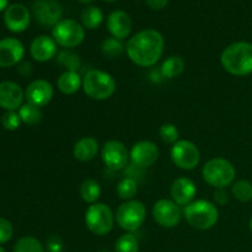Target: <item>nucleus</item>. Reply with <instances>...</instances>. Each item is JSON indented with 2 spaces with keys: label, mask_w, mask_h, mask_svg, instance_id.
Returning <instances> with one entry per match:
<instances>
[{
  "label": "nucleus",
  "mask_w": 252,
  "mask_h": 252,
  "mask_svg": "<svg viewBox=\"0 0 252 252\" xmlns=\"http://www.w3.org/2000/svg\"><path fill=\"white\" fill-rule=\"evenodd\" d=\"M164 37L154 29L142 30L130 37L126 44L128 58L142 68L155 65L164 54Z\"/></svg>",
  "instance_id": "1"
},
{
  "label": "nucleus",
  "mask_w": 252,
  "mask_h": 252,
  "mask_svg": "<svg viewBox=\"0 0 252 252\" xmlns=\"http://www.w3.org/2000/svg\"><path fill=\"white\" fill-rule=\"evenodd\" d=\"M224 70L234 76H248L252 74V43L245 41L229 44L220 54Z\"/></svg>",
  "instance_id": "2"
},
{
  "label": "nucleus",
  "mask_w": 252,
  "mask_h": 252,
  "mask_svg": "<svg viewBox=\"0 0 252 252\" xmlns=\"http://www.w3.org/2000/svg\"><path fill=\"white\" fill-rule=\"evenodd\" d=\"M184 216L189 226L197 230H208L218 223L219 209L208 199H196L185 207Z\"/></svg>",
  "instance_id": "3"
},
{
  "label": "nucleus",
  "mask_w": 252,
  "mask_h": 252,
  "mask_svg": "<svg viewBox=\"0 0 252 252\" xmlns=\"http://www.w3.org/2000/svg\"><path fill=\"white\" fill-rule=\"evenodd\" d=\"M117 89L115 78L107 71L91 69L83 78V90L89 98L105 101L112 97Z\"/></svg>",
  "instance_id": "4"
},
{
  "label": "nucleus",
  "mask_w": 252,
  "mask_h": 252,
  "mask_svg": "<svg viewBox=\"0 0 252 252\" xmlns=\"http://www.w3.org/2000/svg\"><path fill=\"white\" fill-rule=\"evenodd\" d=\"M235 166L224 158H213L208 160L202 169L203 180L216 189L231 186L235 181Z\"/></svg>",
  "instance_id": "5"
},
{
  "label": "nucleus",
  "mask_w": 252,
  "mask_h": 252,
  "mask_svg": "<svg viewBox=\"0 0 252 252\" xmlns=\"http://www.w3.org/2000/svg\"><path fill=\"white\" fill-rule=\"evenodd\" d=\"M116 217L110 206L101 202L90 204L85 212L86 228L97 236L107 235L113 229Z\"/></svg>",
  "instance_id": "6"
},
{
  "label": "nucleus",
  "mask_w": 252,
  "mask_h": 252,
  "mask_svg": "<svg viewBox=\"0 0 252 252\" xmlns=\"http://www.w3.org/2000/svg\"><path fill=\"white\" fill-rule=\"evenodd\" d=\"M116 223L127 233H134L147 219V208L138 199L123 202L115 213Z\"/></svg>",
  "instance_id": "7"
},
{
  "label": "nucleus",
  "mask_w": 252,
  "mask_h": 252,
  "mask_svg": "<svg viewBox=\"0 0 252 252\" xmlns=\"http://www.w3.org/2000/svg\"><path fill=\"white\" fill-rule=\"evenodd\" d=\"M52 37L63 48H75L85 39V29L76 20L62 19L52 29Z\"/></svg>",
  "instance_id": "8"
},
{
  "label": "nucleus",
  "mask_w": 252,
  "mask_h": 252,
  "mask_svg": "<svg viewBox=\"0 0 252 252\" xmlns=\"http://www.w3.org/2000/svg\"><path fill=\"white\" fill-rule=\"evenodd\" d=\"M170 157L179 169L186 171L196 169L201 162V152L191 140L182 139L175 143L170 150Z\"/></svg>",
  "instance_id": "9"
},
{
  "label": "nucleus",
  "mask_w": 252,
  "mask_h": 252,
  "mask_svg": "<svg viewBox=\"0 0 252 252\" xmlns=\"http://www.w3.org/2000/svg\"><path fill=\"white\" fill-rule=\"evenodd\" d=\"M101 159L107 169L120 171L130 161L129 150L120 140H108L101 149Z\"/></svg>",
  "instance_id": "10"
},
{
  "label": "nucleus",
  "mask_w": 252,
  "mask_h": 252,
  "mask_svg": "<svg viewBox=\"0 0 252 252\" xmlns=\"http://www.w3.org/2000/svg\"><path fill=\"white\" fill-rule=\"evenodd\" d=\"M181 208L172 199H159L153 207V218L161 228H175L181 221Z\"/></svg>",
  "instance_id": "11"
},
{
  "label": "nucleus",
  "mask_w": 252,
  "mask_h": 252,
  "mask_svg": "<svg viewBox=\"0 0 252 252\" xmlns=\"http://www.w3.org/2000/svg\"><path fill=\"white\" fill-rule=\"evenodd\" d=\"M32 14L43 27H54L63 16V9L57 0H36L32 4Z\"/></svg>",
  "instance_id": "12"
},
{
  "label": "nucleus",
  "mask_w": 252,
  "mask_h": 252,
  "mask_svg": "<svg viewBox=\"0 0 252 252\" xmlns=\"http://www.w3.org/2000/svg\"><path fill=\"white\" fill-rule=\"evenodd\" d=\"M160 150L152 140H140L132 147L129 152L130 161L139 169H148L158 161Z\"/></svg>",
  "instance_id": "13"
},
{
  "label": "nucleus",
  "mask_w": 252,
  "mask_h": 252,
  "mask_svg": "<svg viewBox=\"0 0 252 252\" xmlns=\"http://www.w3.org/2000/svg\"><path fill=\"white\" fill-rule=\"evenodd\" d=\"M54 96V88L44 79H36L27 85L25 90V98L31 105L44 107L52 101Z\"/></svg>",
  "instance_id": "14"
},
{
  "label": "nucleus",
  "mask_w": 252,
  "mask_h": 252,
  "mask_svg": "<svg viewBox=\"0 0 252 252\" xmlns=\"http://www.w3.org/2000/svg\"><path fill=\"white\" fill-rule=\"evenodd\" d=\"M4 24L6 29L14 33L24 32L31 24V12L25 5L19 2L9 5L5 10Z\"/></svg>",
  "instance_id": "15"
},
{
  "label": "nucleus",
  "mask_w": 252,
  "mask_h": 252,
  "mask_svg": "<svg viewBox=\"0 0 252 252\" xmlns=\"http://www.w3.org/2000/svg\"><path fill=\"white\" fill-rule=\"evenodd\" d=\"M25 47L20 39L15 37H5L0 39V68H11L22 61Z\"/></svg>",
  "instance_id": "16"
},
{
  "label": "nucleus",
  "mask_w": 252,
  "mask_h": 252,
  "mask_svg": "<svg viewBox=\"0 0 252 252\" xmlns=\"http://www.w3.org/2000/svg\"><path fill=\"white\" fill-rule=\"evenodd\" d=\"M24 98L25 93L19 84L14 81L0 83V107L6 111L20 110Z\"/></svg>",
  "instance_id": "17"
},
{
  "label": "nucleus",
  "mask_w": 252,
  "mask_h": 252,
  "mask_svg": "<svg viewBox=\"0 0 252 252\" xmlns=\"http://www.w3.org/2000/svg\"><path fill=\"white\" fill-rule=\"evenodd\" d=\"M197 193V187L193 180L189 177H179L175 180L170 189L172 201L179 206H189L191 202L194 201Z\"/></svg>",
  "instance_id": "18"
},
{
  "label": "nucleus",
  "mask_w": 252,
  "mask_h": 252,
  "mask_svg": "<svg viewBox=\"0 0 252 252\" xmlns=\"http://www.w3.org/2000/svg\"><path fill=\"white\" fill-rule=\"evenodd\" d=\"M57 42L54 41L53 37H49L47 34H41L37 36L30 46V54L32 58L39 63H46L51 61L57 56Z\"/></svg>",
  "instance_id": "19"
},
{
  "label": "nucleus",
  "mask_w": 252,
  "mask_h": 252,
  "mask_svg": "<svg viewBox=\"0 0 252 252\" xmlns=\"http://www.w3.org/2000/svg\"><path fill=\"white\" fill-rule=\"evenodd\" d=\"M132 19L123 10H115L108 15L107 30L111 36L115 38L120 39V41L127 38L132 32Z\"/></svg>",
  "instance_id": "20"
},
{
  "label": "nucleus",
  "mask_w": 252,
  "mask_h": 252,
  "mask_svg": "<svg viewBox=\"0 0 252 252\" xmlns=\"http://www.w3.org/2000/svg\"><path fill=\"white\" fill-rule=\"evenodd\" d=\"M98 150H100V145H98L97 139L94 137H84L74 144L73 155L79 161L88 162L95 159Z\"/></svg>",
  "instance_id": "21"
},
{
  "label": "nucleus",
  "mask_w": 252,
  "mask_h": 252,
  "mask_svg": "<svg viewBox=\"0 0 252 252\" xmlns=\"http://www.w3.org/2000/svg\"><path fill=\"white\" fill-rule=\"evenodd\" d=\"M57 88L63 95H74L83 89V78L78 71L65 70L59 75L57 80Z\"/></svg>",
  "instance_id": "22"
},
{
  "label": "nucleus",
  "mask_w": 252,
  "mask_h": 252,
  "mask_svg": "<svg viewBox=\"0 0 252 252\" xmlns=\"http://www.w3.org/2000/svg\"><path fill=\"white\" fill-rule=\"evenodd\" d=\"M101 185L98 184L96 180L88 179L85 181L81 182L80 187H79V193L83 201L88 204H94L98 201L101 197Z\"/></svg>",
  "instance_id": "23"
},
{
  "label": "nucleus",
  "mask_w": 252,
  "mask_h": 252,
  "mask_svg": "<svg viewBox=\"0 0 252 252\" xmlns=\"http://www.w3.org/2000/svg\"><path fill=\"white\" fill-rule=\"evenodd\" d=\"M185 63L184 59L180 56H171L167 59H165L164 63L161 65V74L164 78L174 79L181 75L185 70Z\"/></svg>",
  "instance_id": "24"
},
{
  "label": "nucleus",
  "mask_w": 252,
  "mask_h": 252,
  "mask_svg": "<svg viewBox=\"0 0 252 252\" xmlns=\"http://www.w3.org/2000/svg\"><path fill=\"white\" fill-rule=\"evenodd\" d=\"M103 21V12L97 6H88L81 12V25L84 29L96 30Z\"/></svg>",
  "instance_id": "25"
},
{
  "label": "nucleus",
  "mask_w": 252,
  "mask_h": 252,
  "mask_svg": "<svg viewBox=\"0 0 252 252\" xmlns=\"http://www.w3.org/2000/svg\"><path fill=\"white\" fill-rule=\"evenodd\" d=\"M20 118H21L22 122L25 125L29 126H34L38 125L42 121V117H43V113H42V110L37 106L31 105V103L26 102L20 107L19 110Z\"/></svg>",
  "instance_id": "26"
},
{
  "label": "nucleus",
  "mask_w": 252,
  "mask_h": 252,
  "mask_svg": "<svg viewBox=\"0 0 252 252\" xmlns=\"http://www.w3.org/2000/svg\"><path fill=\"white\" fill-rule=\"evenodd\" d=\"M231 194L236 201L248 203L252 201V184L248 180H238L231 185Z\"/></svg>",
  "instance_id": "27"
},
{
  "label": "nucleus",
  "mask_w": 252,
  "mask_h": 252,
  "mask_svg": "<svg viewBox=\"0 0 252 252\" xmlns=\"http://www.w3.org/2000/svg\"><path fill=\"white\" fill-rule=\"evenodd\" d=\"M138 193V184L132 177H125L117 186V196L125 202L132 201Z\"/></svg>",
  "instance_id": "28"
},
{
  "label": "nucleus",
  "mask_w": 252,
  "mask_h": 252,
  "mask_svg": "<svg viewBox=\"0 0 252 252\" xmlns=\"http://www.w3.org/2000/svg\"><path fill=\"white\" fill-rule=\"evenodd\" d=\"M12 252H46L38 239L33 236H22L14 245Z\"/></svg>",
  "instance_id": "29"
},
{
  "label": "nucleus",
  "mask_w": 252,
  "mask_h": 252,
  "mask_svg": "<svg viewBox=\"0 0 252 252\" xmlns=\"http://www.w3.org/2000/svg\"><path fill=\"white\" fill-rule=\"evenodd\" d=\"M101 52L107 58H118L123 54L126 51V47L123 46L122 41L115 38V37H110V38L103 39L101 43Z\"/></svg>",
  "instance_id": "30"
},
{
  "label": "nucleus",
  "mask_w": 252,
  "mask_h": 252,
  "mask_svg": "<svg viewBox=\"0 0 252 252\" xmlns=\"http://www.w3.org/2000/svg\"><path fill=\"white\" fill-rule=\"evenodd\" d=\"M116 252H139V241L132 233H126L117 239L115 245Z\"/></svg>",
  "instance_id": "31"
},
{
  "label": "nucleus",
  "mask_w": 252,
  "mask_h": 252,
  "mask_svg": "<svg viewBox=\"0 0 252 252\" xmlns=\"http://www.w3.org/2000/svg\"><path fill=\"white\" fill-rule=\"evenodd\" d=\"M159 137L165 144L174 145L180 140V132L172 123H164L159 129Z\"/></svg>",
  "instance_id": "32"
},
{
  "label": "nucleus",
  "mask_w": 252,
  "mask_h": 252,
  "mask_svg": "<svg viewBox=\"0 0 252 252\" xmlns=\"http://www.w3.org/2000/svg\"><path fill=\"white\" fill-rule=\"evenodd\" d=\"M58 62L62 66L66 69V70L78 71L79 66H80V58L79 56L74 54L73 52L64 51L61 52L58 56Z\"/></svg>",
  "instance_id": "33"
},
{
  "label": "nucleus",
  "mask_w": 252,
  "mask_h": 252,
  "mask_svg": "<svg viewBox=\"0 0 252 252\" xmlns=\"http://www.w3.org/2000/svg\"><path fill=\"white\" fill-rule=\"evenodd\" d=\"M21 118H20L19 112L16 111H6L1 116V126L6 130H16L21 125Z\"/></svg>",
  "instance_id": "34"
},
{
  "label": "nucleus",
  "mask_w": 252,
  "mask_h": 252,
  "mask_svg": "<svg viewBox=\"0 0 252 252\" xmlns=\"http://www.w3.org/2000/svg\"><path fill=\"white\" fill-rule=\"evenodd\" d=\"M14 235L12 224L7 219L0 218V244H5Z\"/></svg>",
  "instance_id": "35"
},
{
  "label": "nucleus",
  "mask_w": 252,
  "mask_h": 252,
  "mask_svg": "<svg viewBox=\"0 0 252 252\" xmlns=\"http://www.w3.org/2000/svg\"><path fill=\"white\" fill-rule=\"evenodd\" d=\"M47 250L48 252H62L64 249V243L59 235H51L47 239Z\"/></svg>",
  "instance_id": "36"
},
{
  "label": "nucleus",
  "mask_w": 252,
  "mask_h": 252,
  "mask_svg": "<svg viewBox=\"0 0 252 252\" xmlns=\"http://www.w3.org/2000/svg\"><path fill=\"white\" fill-rule=\"evenodd\" d=\"M214 203L218 204V206H224L225 203H228L229 201V194L225 191V189H216L213 194Z\"/></svg>",
  "instance_id": "37"
},
{
  "label": "nucleus",
  "mask_w": 252,
  "mask_h": 252,
  "mask_svg": "<svg viewBox=\"0 0 252 252\" xmlns=\"http://www.w3.org/2000/svg\"><path fill=\"white\" fill-rule=\"evenodd\" d=\"M147 5L153 10H162L166 7L169 0H145Z\"/></svg>",
  "instance_id": "38"
},
{
  "label": "nucleus",
  "mask_w": 252,
  "mask_h": 252,
  "mask_svg": "<svg viewBox=\"0 0 252 252\" xmlns=\"http://www.w3.org/2000/svg\"><path fill=\"white\" fill-rule=\"evenodd\" d=\"M19 73L21 74V75L24 76H29L31 75L32 73V65L30 63H27V62H24V63L20 64L19 66Z\"/></svg>",
  "instance_id": "39"
},
{
  "label": "nucleus",
  "mask_w": 252,
  "mask_h": 252,
  "mask_svg": "<svg viewBox=\"0 0 252 252\" xmlns=\"http://www.w3.org/2000/svg\"><path fill=\"white\" fill-rule=\"evenodd\" d=\"M7 2H9V0H0V12L7 9V6H9Z\"/></svg>",
  "instance_id": "40"
},
{
  "label": "nucleus",
  "mask_w": 252,
  "mask_h": 252,
  "mask_svg": "<svg viewBox=\"0 0 252 252\" xmlns=\"http://www.w3.org/2000/svg\"><path fill=\"white\" fill-rule=\"evenodd\" d=\"M79 1L83 2V4H86V5H88V4H91V2H93L94 0H79Z\"/></svg>",
  "instance_id": "41"
},
{
  "label": "nucleus",
  "mask_w": 252,
  "mask_h": 252,
  "mask_svg": "<svg viewBox=\"0 0 252 252\" xmlns=\"http://www.w3.org/2000/svg\"><path fill=\"white\" fill-rule=\"evenodd\" d=\"M249 226H250V230L252 231V217H251L250 221H249Z\"/></svg>",
  "instance_id": "42"
},
{
  "label": "nucleus",
  "mask_w": 252,
  "mask_h": 252,
  "mask_svg": "<svg viewBox=\"0 0 252 252\" xmlns=\"http://www.w3.org/2000/svg\"><path fill=\"white\" fill-rule=\"evenodd\" d=\"M103 1H107V2H113V1H117V0H103Z\"/></svg>",
  "instance_id": "43"
},
{
  "label": "nucleus",
  "mask_w": 252,
  "mask_h": 252,
  "mask_svg": "<svg viewBox=\"0 0 252 252\" xmlns=\"http://www.w3.org/2000/svg\"><path fill=\"white\" fill-rule=\"evenodd\" d=\"M0 252H6V251H5V250H4V249H2V248H1V246H0Z\"/></svg>",
  "instance_id": "44"
}]
</instances>
